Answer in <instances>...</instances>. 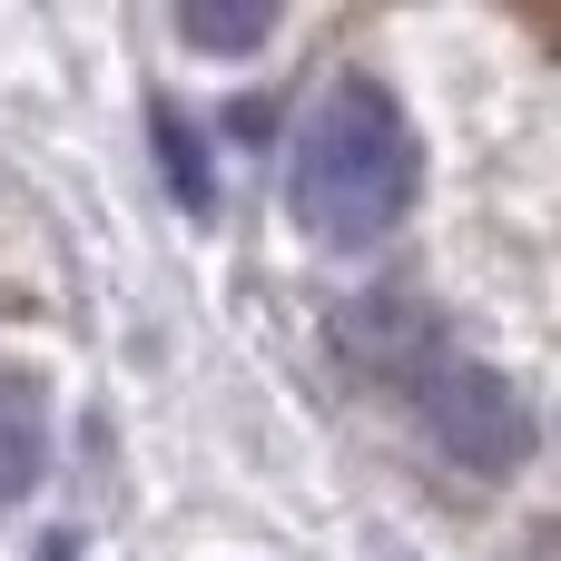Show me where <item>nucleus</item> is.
Masks as SVG:
<instances>
[{
  "instance_id": "nucleus-1",
  "label": "nucleus",
  "mask_w": 561,
  "mask_h": 561,
  "mask_svg": "<svg viewBox=\"0 0 561 561\" xmlns=\"http://www.w3.org/2000/svg\"><path fill=\"white\" fill-rule=\"evenodd\" d=\"M414 197V128L394 108V89L375 79H325L306 128H296V158H286V207L316 247H375Z\"/></svg>"
},
{
  "instance_id": "nucleus-2",
  "label": "nucleus",
  "mask_w": 561,
  "mask_h": 561,
  "mask_svg": "<svg viewBox=\"0 0 561 561\" xmlns=\"http://www.w3.org/2000/svg\"><path fill=\"white\" fill-rule=\"evenodd\" d=\"M414 414L424 434L463 463V473H513L533 454V404L513 394V375L473 365V355H444L424 385H414Z\"/></svg>"
},
{
  "instance_id": "nucleus-3",
  "label": "nucleus",
  "mask_w": 561,
  "mask_h": 561,
  "mask_svg": "<svg viewBox=\"0 0 561 561\" xmlns=\"http://www.w3.org/2000/svg\"><path fill=\"white\" fill-rule=\"evenodd\" d=\"M335 345L355 355V365H375V375H394V385H424L454 345H444V325L414 306V296H355L345 316H335Z\"/></svg>"
},
{
  "instance_id": "nucleus-4",
  "label": "nucleus",
  "mask_w": 561,
  "mask_h": 561,
  "mask_svg": "<svg viewBox=\"0 0 561 561\" xmlns=\"http://www.w3.org/2000/svg\"><path fill=\"white\" fill-rule=\"evenodd\" d=\"M49 473V394L39 375H0V523L39 493Z\"/></svg>"
},
{
  "instance_id": "nucleus-5",
  "label": "nucleus",
  "mask_w": 561,
  "mask_h": 561,
  "mask_svg": "<svg viewBox=\"0 0 561 561\" xmlns=\"http://www.w3.org/2000/svg\"><path fill=\"white\" fill-rule=\"evenodd\" d=\"M178 39L207 49V59H247L276 39V10H178Z\"/></svg>"
}]
</instances>
